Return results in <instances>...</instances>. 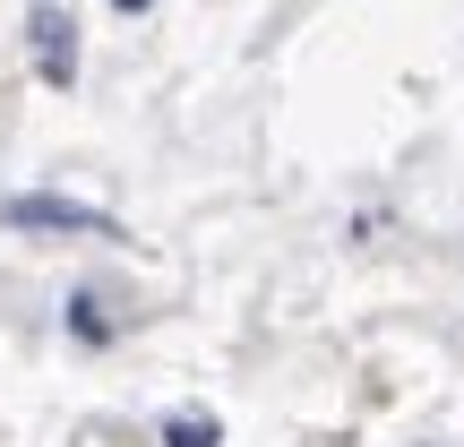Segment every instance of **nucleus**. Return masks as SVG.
Returning <instances> with one entry per match:
<instances>
[{"mask_svg": "<svg viewBox=\"0 0 464 447\" xmlns=\"http://www.w3.org/2000/svg\"><path fill=\"white\" fill-rule=\"evenodd\" d=\"M112 9H121V17H138V9H155V0H112Z\"/></svg>", "mask_w": 464, "mask_h": 447, "instance_id": "4", "label": "nucleus"}, {"mask_svg": "<svg viewBox=\"0 0 464 447\" xmlns=\"http://www.w3.org/2000/svg\"><path fill=\"white\" fill-rule=\"evenodd\" d=\"M34 52H44V78L52 86H69V78H78V44H69V17H34Z\"/></svg>", "mask_w": 464, "mask_h": 447, "instance_id": "2", "label": "nucleus"}, {"mask_svg": "<svg viewBox=\"0 0 464 447\" xmlns=\"http://www.w3.org/2000/svg\"><path fill=\"white\" fill-rule=\"evenodd\" d=\"M216 439H224L216 413H172V422H164V447H216Z\"/></svg>", "mask_w": 464, "mask_h": 447, "instance_id": "3", "label": "nucleus"}, {"mask_svg": "<svg viewBox=\"0 0 464 447\" xmlns=\"http://www.w3.org/2000/svg\"><path fill=\"white\" fill-rule=\"evenodd\" d=\"M17 232H86V241H112V216L103 207H78V199H52V189H26V199L0 207Z\"/></svg>", "mask_w": 464, "mask_h": 447, "instance_id": "1", "label": "nucleus"}]
</instances>
